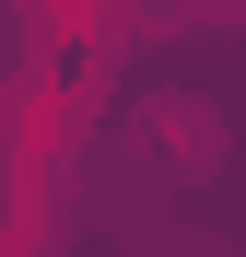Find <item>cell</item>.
<instances>
[{"label": "cell", "instance_id": "6da1fadb", "mask_svg": "<svg viewBox=\"0 0 246 257\" xmlns=\"http://www.w3.org/2000/svg\"><path fill=\"white\" fill-rule=\"evenodd\" d=\"M141 152L164 164V176H211L223 164V105L211 94H152L141 105Z\"/></svg>", "mask_w": 246, "mask_h": 257}]
</instances>
